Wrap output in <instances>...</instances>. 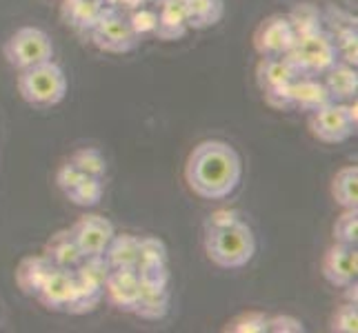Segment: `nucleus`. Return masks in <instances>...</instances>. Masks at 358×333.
I'll return each mask as SVG.
<instances>
[{
  "label": "nucleus",
  "mask_w": 358,
  "mask_h": 333,
  "mask_svg": "<svg viewBox=\"0 0 358 333\" xmlns=\"http://www.w3.org/2000/svg\"><path fill=\"white\" fill-rule=\"evenodd\" d=\"M158 22L154 36L163 43H176L185 38V34L189 31L187 22V9H185V0H163L158 3Z\"/></svg>",
  "instance_id": "obj_13"
},
{
  "label": "nucleus",
  "mask_w": 358,
  "mask_h": 333,
  "mask_svg": "<svg viewBox=\"0 0 358 333\" xmlns=\"http://www.w3.org/2000/svg\"><path fill=\"white\" fill-rule=\"evenodd\" d=\"M98 5H101L103 9H116L118 0H98Z\"/></svg>",
  "instance_id": "obj_39"
},
{
  "label": "nucleus",
  "mask_w": 358,
  "mask_h": 333,
  "mask_svg": "<svg viewBox=\"0 0 358 333\" xmlns=\"http://www.w3.org/2000/svg\"><path fill=\"white\" fill-rule=\"evenodd\" d=\"M147 3H150V0H118L116 9L122 11V14H129V11H134V9L145 7Z\"/></svg>",
  "instance_id": "obj_38"
},
{
  "label": "nucleus",
  "mask_w": 358,
  "mask_h": 333,
  "mask_svg": "<svg viewBox=\"0 0 358 333\" xmlns=\"http://www.w3.org/2000/svg\"><path fill=\"white\" fill-rule=\"evenodd\" d=\"M285 58L296 71V76H323L331 65L338 63L336 45L327 31H316L312 36L296 38Z\"/></svg>",
  "instance_id": "obj_4"
},
{
  "label": "nucleus",
  "mask_w": 358,
  "mask_h": 333,
  "mask_svg": "<svg viewBox=\"0 0 358 333\" xmlns=\"http://www.w3.org/2000/svg\"><path fill=\"white\" fill-rule=\"evenodd\" d=\"M3 56L16 71L47 63V60L54 58L52 36L41 27H31V24L18 27L3 43Z\"/></svg>",
  "instance_id": "obj_6"
},
{
  "label": "nucleus",
  "mask_w": 358,
  "mask_h": 333,
  "mask_svg": "<svg viewBox=\"0 0 358 333\" xmlns=\"http://www.w3.org/2000/svg\"><path fill=\"white\" fill-rule=\"evenodd\" d=\"M134 313L150 323L163 320L169 313V287H143Z\"/></svg>",
  "instance_id": "obj_22"
},
{
  "label": "nucleus",
  "mask_w": 358,
  "mask_h": 333,
  "mask_svg": "<svg viewBox=\"0 0 358 333\" xmlns=\"http://www.w3.org/2000/svg\"><path fill=\"white\" fill-rule=\"evenodd\" d=\"M141 278L138 271L134 267L129 269H112L107 274L103 293L105 298L109 300V304H114L116 309L125 311V313H134L136 302L141 298Z\"/></svg>",
  "instance_id": "obj_11"
},
{
  "label": "nucleus",
  "mask_w": 358,
  "mask_h": 333,
  "mask_svg": "<svg viewBox=\"0 0 358 333\" xmlns=\"http://www.w3.org/2000/svg\"><path fill=\"white\" fill-rule=\"evenodd\" d=\"M296 78V71L287 63L285 56L278 58H261L256 65V82L258 89L265 91L271 87H278V84H287Z\"/></svg>",
  "instance_id": "obj_20"
},
{
  "label": "nucleus",
  "mask_w": 358,
  "mask_h": 333,
  "mask_svg": "<svg viewBox=\"0 0 358 333\" xmlns=\"http://www.w3.org/2000/svg\"><path fill=\"white\" fill-rule=\"evenodd\" d=\"M138 236H131V233H114V238L109 240L105 258L112 269H136L138 262Z\"/></svg>",
  "instance_id": "obj_21"
},
{
  "label": "nucleus",
  "mask_w": 358,
  "mask_h": 333,
  "mask_svg": "<svg viewBox=\"0 0 358 333\" xmlns=\"http://www.w3.org/2000/svg\"><path fill=\"white\" fill-rule=\"evenodd\" d=\"M287 20L294 29V36L296 38H303V36H312L316 31H323V14H320V9L312 3H301L296 5L289 14H287Z\"/></svg>",
  "instance_id": "obj_24"
},
{
  "label": "nucleus",
  "mask_w": 358,
  "mask_h": 333,
  "mask_svg": "<svg viewBox=\"0 0 358 333\" xmlns=\"http://www.w3.org/2000/svg\"><path fill=\"white\" fill-rule=\"evenodd\" d=\"M243 160L225 140H203L185 163V182L203 200H225L238 189Z\"/></svg>",
  "instance_id": "obj_1"
},
{
  "label": "nucleus",
  "mask_w": 358,
  "mask_h": 333,
  "mask_svg": "<svg viewBox=\"0 0 358 333\" xmlns=\"http://www.w3.org/2000/svg\"><path fill=\"white\" fill-rule=\"evenodd\" d=\"M307 127L316 140L325 145H341L350 140L358 129L356 98L350 103H327L312 111L307 118Z\"/></svg>",
  "instance_id": "obj_5"
},
{
  "label": "nucleus",
  "mask_w": 358,
  "mask_h": 333,
  "mask_svg": "<svg viewBox=\"0 0 358 333\" xmlns=\"http://www.w3.org/2000/svg\"><path fill=\"white\" fill-rule=\"evenodd\" d=\"M18 94L34 109H52L60 105L67 96V76L63 67L54 60L34 65L18 71L16 78Z\"/></svg>",
  "instance_id": "obj_3"
},
{
  "label": "nucleus",
  "mask_w": 358,
  "mask_h": 333,
  "mask_svg": "<svg viewBox=\"0 0 358 333\" xmlns=\"http://www.w3.org/2000/svg\"><path fill=\"white\" fill-rule=\"evenodd\" d=\"M54 269L56 267L52 265V260H49L45 253L27 256V258H22L16 269V285L24 295L36 298V293L43 289L47 278L54 274Z\"/></svg>",
  "instance_id": "obj_15"
},
{
  "label": "nucleus",
  "mask_w": 358,
  "mask_h": 333,
  "mask_svg": "<svg viewBox=\"0 0 358 333\" xmlns=\"http://www.w3.org/2000/svg\"><path fill=\"white\" fill-rule=\"evenodd\" d=\"M265 103L276 109V111H289L292 109V82L287 84H278V87H271L263 91Z\"/></svg>",
  "instance_id": "obj_34"
},
{
  "label": "nucleus",
  "mask_w": 358,
  "mask_h": 333,
  "mask_svg": "<svg viewBox=\"0 0 358 333\" xmlns=\"http://www.w3.org/2000/svg\"><path fill=\"white\" fill-rule=\"evenodd\" d=\"M238 220H243V216L236 209H218V212H214L205 220V229H220V227L234 225V222H238Z\"/></svg>",
  "instance_id": "obj_37"
},
{
  "label": "nucleus",
  "mask_w": 358,
  "mask_h": 333,
  "mask_svg": "<svg viewBox=\"0 0 358 333\" xmlns=\"http://www.w3.org/2000/svg\"><path fill=\"white\" fill-rule=\"evenodd\" d=\"M327 103H331V98L318 76H296L292 80V109L312 114Z\"/></svg>",
  "instance_id": "obj_14"
},
{
  "label": "nucleus",
  "mask_w": 358,
  "mask_h": 333,
  "mask_svg": "<svg viewBox=\"0 0 358 333\" xmlns=\"http://www.w3.org/2000/svg\"><path fill=\"white\" fill-rule=\"evenodd\" d=\"M296 40L294 29L282 14H271L254 31V49L261 58H278L285 56Z\"/></svg>",
  "instance_id": "obj_8"
},
{
  "label": "nucleus",
  "mask_w": 358,
  "mask_h": 333,
  "mask_svg": "<svg viewBox=\"0 0 358 333\" xmlns=\"http://www.w3.org/2000/svg\"><path fill=\"white\" fill-rule=\"evenodd\" d=\"M76 276V274H73ZM105 298L103 289L98 287H92V285H85L76 278V293H73V300L71 304L67 306V313H73V316H85V313H92L101 300Z\"/></svg>",
  "instance_id": "obj_27"
},
{
  "label": "nucleus",
  "mask_w": 358,
  "mask_h": 333,
  "mask_svg": "<svg viewBox=\"0 0 358 333\" xmlns=\"http://www.w3.org/2000/svg\"><path fill=\"white\" fill-rule=\"evenodd\" d=\"M205 253L220 269H243L256 256V236L245 220L220 229H205Z\"/></svg>",
  "instance_id": "obj_2"
},
{
  "label": "nucleus",
  "mask_w": 358,
  "mask_h": 333,
  "mask_svg": "<svg viewBox=\"0 0 358 333\" xmlns=\"http://www.w3.org/2000/svg\"><path fill=\"white\" fill-rule=\"evenodd\" d=\"M169 256H167V246L163 240H158L154 236H145L138 240V267H152V265H167Z\"/></svg>",
  "instance_id": "obj_29"
},
{
  "label": "nucleus",
  "mask_w": 358,
  "mask_h": 333,
  "mask_svg": "<svg viewBox=\"0 0 358 333\" xmlns=\"http://www.w3.org/2000/svg\"><path fill=\"white\" fill-rule=\"evenodd\" d=\"M69 231H71L73 240H76L83 258L105 253L109 240H112L116 233L112 220L105 216H98V214H87V216L78 218Z\"/></svg>",
  "instance_id": "obj_9"
},
{
  "label": "nucleus",
  "mask_w": 358,
  "mask_h": 333,
  "mask_svg": "<svg viewBox=\"0 0 358 333\" xmlns=\"http://www.w3.org/2000/svg\"><path fill=\"white\" fill-rule=\"evenodd\" d=\"M80 178H83V174L78 171V167L73 165L71 160H67V163H65V165H60V169H58V174H56V184L60 187V191L67 193Z\"/></svg>",
  "instance_id": "obj_36"
},
{
  "label": "nucleus",
  "mask_w": 358,
  "mask_h": 333,
  "mask_svg": "<svg viewBox=\"0 0 358 333\" xmlns=\"http://www.w3.org/2000/svg\"><path fill=\"white\" fill-rule=\"evenodd\" d=\"M71 163L78 167L83 176H94V178H105L107 174V160L101 149L96 147H83L71 154Z\"/></svg>",
  "instance_id": "obj_26"
},
{
  "label": "nucleus",
  "mask_w": 358,
  "mask_h": 333,
  "mask_svg": "<svg viewBox=\"0 0 358 333\" xmlns=\"http://www.w3.org/2000/svg\"><path fill=\"white\" fill-rule=\"evenodd\" d=\"M103 14L98 0H63L60 5V18L73 31H92Z\"/></svg>",
  "instance_id": "obj_17"
},
{
  "label": "nucleus",
  "mask_w": 358,
  "mask_h": 333,
  "mask_svg": "<svg viewBox=\"0 0 358 333\" xmlns=\"http://www.w3.org/2000/svg\"><path fill=\"white\" fill-rule=\"evenodd\" d=\"M73 293H76V276H73V269H54V274L47 278L43 289L36 293V300H38L45 309L49 311H65L73 300Z\"/></svg>",
  "instance_id": "obj_12"
},
{
  "label": "nucleus",
  "mask_w": 358,
  "mask_h": 333,
  "mask_svg": "<svg viewBox=\"0 0 358 333\" xmlns=\"http://www.w3.org/2000/svg\"><path fill=\"white\" fill-rule=\"evenodd\" d=\"M154 3H163V0H154Z\"/></svg>",
  "instance_id": "obj_40"
},
{
  "label": "nucleus",
  "mask_w": 358,
  "mask_h": 333,
  "mask_svg": "<svg viewBox=\"0 0 358 333\" xmlns=\"http://www.w3.org/2000/svg\"><path fill=\"white\" fill-rule=\"evenodd\" d=\"M329 331L334 333H356L358 331V302H343L331 313Z\"/></svg>",
  "instance_id": "obj_31"
},
{
  "label": "nucleus",
  "mask_w": 358,
  "mask_h": 333,
  "mask_svg": "<svg viewBox=\"0 0 358 333\" xmlns=\"http://www.w3.org/2000/svg\"><path fill=\"white\" fill-rule=\"evenodd\" d=\"M223 331L229 333H269V316L265 311H243L234 316Z\"/></svg>",
  "instance_id": "obj_28"
},
{
  "label": "nucleus",
  "mask_w": 358,
  "mask_h": 333,
  "mask_svg": "<svg viewBox=\"0 0 358 333\" xmlns=\"http://www.w3.org/2000/svg\"><path fill=\"white\" fill-rule=\"evenodd\" d=\"M94 47H98L105 54H129L138 47L141 38L131 31L127 14H122L118 9H103L101 18L90 31Z\"/></svg>",
  "instance_id": "obj_7"
},
{
  "label": "nucleus",
  "mask_w": 358,
  "mask_h": 333,
  "mask_svg": "<svg viewBox=\"0 0 358 333\" xmlns=\"http://www.w3.org/2000/svg\"><path fill=\"white\" fill-rule=\"evenodd\" d=\"M189 29H212L225 16V0H185Z\"/></svg>",
  "instance_id": "obj_19"
},
{
  "label": "nucleus",
  "mask_w": 358,
  "mask_h": 333,
  "mask_svg": "<svg viewBox=\"0 0 358 333\" xmlns=\"http://www.w3.org/2000/svg\"><path fill=\"white\" fill-rule=\"evenodd\" d=\"M323 278L331 287H348L358 278V249L356 244H343L334 242L325 251L323 262H320Z\"/></svg>",
  "instance_id": "obj_10"
},
{
  "label": "nucleus",
  "mask_w": 358,
  "mask_h": 333,
  "mask_svg": "<svg viewBox=\"0 0 358 333\" xmlns=\"http://www.w3.org/2000/svg\"><path fill=\"white\" fill-rule=\"evenodd\" d=\"M334 240L343 244L358 242V209H343V214L334 222Z\"/></svg>",
  "instance_id": "obj_30"
},
{
  "label": "nucleus",
  "mask_w": 358,
  "mask_h": 333,
  "mask_svg": "<svg viewBox=\"0 0 358 333\" xmlns=\"http://www.w3.org/2000/svg\"><path fill=\"white\" fill-rule=\"evenodd\" d=\"M45 256L58 269H76L78 262L83 260V253H80L78 244H76V240H73L69 229H60L47 240Z\"/></svg>",
  "instance_id": "obj_18"
},
{
  "label": "nucleus",
  "mask_w": 358,
  "mask_h": 333,
  "mask_svg": "<svg viewBox=\"0 0 358 333\" xmlns=\"http://www.w3.org/2000/svg\"><path fill=\"white\" fill-rule=\"evenodd\" d=\"M103 180L105 178L83 176L65 195L78 207H96L98 202L103 200V193H105V182Z\"/></svg>",
  "instance_id": "obj_25"
},
{
  "label": "nucleus",
  "mask_w": 358,
  "mask_h": 333,
  "mask_svg": "<svg viewBox=\"0 0 358 333\" xmlns=\"http://www.w3.org/2000/svg\"><path fill=\"white\" fill-rule=\"evenodd\" d=\"M141 287H169V269L167 265H152V267H138Z\"/></svg>",
  "instance_id": "obj_33"
},
{
  "label": "nucleus",
  "mask_w": 358,
  "mask_h": 333,
  "mask_svg": "<svg viewBox=\"0 0 358 333\" xmlns=\"http://www.w3.org/2000/svg\"><path fill=\"white\" fill-rule=\"evenodd\" d=\"M323 84L331 103H350L358 94V71L352 65L336 63L323 73Z\"/></svg>",
  "instance_id": "obj_16"
},
{
  "label": "nucleus",
  "mask_w": 358,
  "mask_h": 333,
  "mask_svg": "<svg viewBox=\"0 0 358 333\" xmlns=\"http://www.w3.org/2000/svg\"><path fill=\"white\" fill-rule=\"evenodd\" d=\"M127 22H129L131 31L138 36V38H145V36H154L156 22H158V14H156V9L145 5V7H138V9L129 11Z\"/></svg>",
  "instance_id": "obj_32"
},
{
  "label": "nucleus",
  "mask_w": 358,
  "mask_h": 333,
  "mask_svg": "<svg viewBox=\"0 0 358 333\" xmlns=\"http://www.w3.org/2000/svg\"><path fill=\"white\" fill-rule=\"evenodd\" d=\"M331 198L341 209H358V167L348 165L331 180Z\"/></svg>",
  "instance_id": "obj_23"
},
{
  "label": "nucleus",
  "mask_w": 358,
  "mask_h": 333,
  "mask_svg": "<svg viewBox=\"0 0 358 333\" xmlns=\"http://www.w3.org/2000/svg\"><path fill=\"white\" fill-rule=\"evenodd\" d=\"M305 325L289 313L269 316V333H303Z\"/></svg>",
  "instance_id": "obj_35"
}]
</instances>
